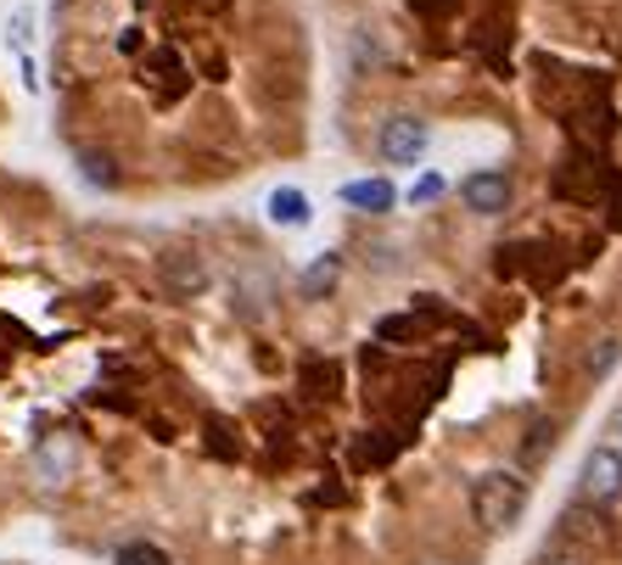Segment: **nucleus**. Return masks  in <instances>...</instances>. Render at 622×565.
I'll return each mask as SVG.
<instances>
[{"instance_id":"20e7f679","label":"nucleus","mask_w":622,"mask_h":565,"mask_svg":"<svg viewBox=\"0 0 622 565\" xmlns=\"http://www.w3.org/2000/svg\"><path fill=\"white\" fill-rule=\"evenodd\" d=\"M460 202H466L471 213H483V219H494V213H505V208H510V179H505L499 168H483V174H466V179H460Z\"/></svg>"},{"instance_id":"f8f14e48","label":"nucleus","mask_w":622,"mask_h":565,"mask_svg":"<svg viewBox=\"0 0 622 565\" xmlns=\"http://www.w3.org/2000/svg\"><path fill=\"white\" fill-rule=\"evenodd\" d=\"M376 336H382V342H410V336H415V320H382Z\"/></svg>"},{"instance_id":"39448f33","label":"nucleus","mask_w":622,"mask_h":565,"mask_svg":"<svg viewBox=\"0 0 622 565\" xmlns=\"http://www.w3.org/2000/svg\"><path fill=\"white\" fill-rule=\"evenodd\" d=\"M348 208H360V213H387L393 202H398V191H393V179H348L342 191H336Z\"/></svg>"},{"instance_id":"1a4fd4ad","label":"nucleus","mask_w":622,"mask_h":565,"mask_svg":"<svg viewBox=\"0 0 622 565\" xmlns=\"http://www.w3.org/2000/svg\"><path fill=\"white\" fill-rule=\"evenodd\" d=\"M113 565H174V559H168L157 543H146V537H129V543H118Z\"/></svg>"},{"instance_id":"7ed1b4c3","label":"nucleus","mask_w":622,"mask_h":565,"mask_svg":"<svg viewBox=\"0 0 622 565\" xmlns=\"http://www.w3.org/2000/svg\"><path fill=\"white\" fill-rule=\"evenodd\" d=\"M382 157L387 163H398V168H415L421 157H426V146H432V129L421 124V118H410V113H398V118H387L382 124Z\"/></svg>"},{"instance_id":"2eb2a0df","label":"nucleus","mask_w":622,"mask_h":565,"mask_svg":"<svg viewBox=\"0 0 622 565\" xmlns=\"http://www.w3.org/2000/svg\"><path fill=\"white\" fill-rule=\"evenodd\" d=\"M29 29H34L29 7H23V12H12V45H29Z\"/></svg>"},{"instance_id":"ddd939ff","label":"nucleus","mask_w":622,"mask_h":565,"mask_svg":"<svg viewBox=\"0 0 622 565\" xmlns=\"http://www.w3.org/2000/svg\"><path fill=\"white\" fill-rule=\"evenodd\" d=\"M545 448H556V426H545V420H539V426H532V442H527V453L539 459Z\"/></svg>"},{"instance_id":"f03ea898","label":"nucleus","mask_w":622,"mask_h":565,"mask_svg":"<svg viewBox=\"0 0 622 565\" xmlns=\"http://www.w3.org/2000/svg\"><path fill=\"white\" fill-rule=\"evenodd\" d=\"M578 488H583L589 504H616V499H622V453H616L611 442L589 448V459H583V470H578Z\"/></svg>"},{"instance_id":"6e6552de","label":"nucleus","mask_w":622,"mask_h":565,"mask_svg":"<svg viewBox=\"0 0 622 565\" xmlns=\"http://www.w3.org/2000/svg\"><path fill=\"white\" fill-rule=\"evenodd\" d=\"M336 274H342V258H320V263H309V274H303V297H325L331 286H336Z\"/></svg>"},{"instance_id":"dca6fc26","label":"nucleus","mask_w":622,"mask_h":565,"mask_svg":"<svg viewBox=\"0 0 622 565\" xmlns=\"http://www.w3.org/2000/svg\"><path fill=\"white\" fill-rule=\"evenodd\" d=\"M611 437H616V442H611V448H616V453H622V409H616V420H611Z\"/></svg>"},{"instance_id":"423d86ee","label":"nucleus","mask_w":622,"mask_h":565,"mask_svg":"<svg viewBox=\"0 0 622 565\" xmlns=\"http://www.w3.org/2000/svg\"><path fill=\"white\" fill-rule=\"evenodd\" d=\"M270 219L281 230H303L314 219V208H309V197L298 191V185H281V191H270Z\"/></svg>"},{"instance_id":"0eeeda50","label":"nucleus","mask_w":622,"mask_h":565,"mask_svg":"<svg viewBox=\"0 0 622 565\" xmlns=\"http://www.w3.org/2000/svg\"><path fill=\"white\" fill-rule=\"evenodd\" d=\"M163 280H168L180 297H191V292L208 286V269H203L197 258H186V252H168V258H163Z\"/></svg>"},{"instance_id":"f257e3e1","label":"nucleus","mask_w":622,"mask_h":565,"mask_svg":"<svg viewBox=\"0 0 622 565\" xmlns=\"http://www.w3.org/2000/svg\"><path fill=\"white\" fill-rule=\"evenodd\" d=\"M527 510V482L516 477V470H488V477H477L471 488V515L483 532H510Z\"/></svg>"},{"instance_id":"4468645a","label":"nucleus","mask_w":622,"mask_h":565,"mask_svg":"<svg viewBox=\"0 0 622 565\" xmlns=\"http://www.w3.org/2000/svg\"><path fill=\"white\" fill-rule=\"evenodd\" d=\"M410 197H415V202H437V197H443V179H437V174L415 179V191H410Z\"/></svg>"},{"instance_id":"9d476101","label":"nucleus","mask_w":622,"mask_h":565,"mask_svg":"<svg viewBox=\"0 0 622 565\" xmlns=\"http://www.w3.org/2000/svg\"><path fill=\"white\" fill-rule=\"evenodd\" d=\"M84 179H91V185H107V191H113V185H118V168H113V157H84Z\"/></svg>"},{"instance_id":"f3484780","label":"nucleus","mask_w":622,"mask_h":565,"mask_svg":"<svg viewBox=\"0 0 622 565\" xmlns=\"http://www.w3.org/2000/svg\"><path fill=\"white\" fill-rule=\"evenodd\" d=\"M550 565H583V559H550Z\"/></svg>"},{"instance_id":"9b49d317","label":"nucleus","mask_w":622,"mask_h":565,"mask_svg":"<svg viewBox=\"0 0 622 565\" xmlns=\"http://www.w3.org/2000/svg\"><path fill=\"white\" fill-rule=\"evenodd\" d=\"M622 358V342H600V353H589V375H605Z\"/></svg>"}]
</instances>
